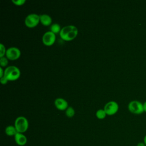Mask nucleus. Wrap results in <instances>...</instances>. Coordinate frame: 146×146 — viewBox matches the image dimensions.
<instances>
[{"label":"nucleus","mask_w":146,"mask_h":146,"mask_svg":"<svg viewBox=\"0 0 146 146\" xmlns=\"http://www.w3.org/2000/svg\"><path fill=\"white\" fill-rule=\"evenodd\" d=\"M78 34V29L74 25H67L62 28L59 33L60 36L64 40L69 41L76 38Z\"/></svg>","instance_id":"f257e3e1"},{"label":"nucleus","mask_w":146,"mask_h":146,"mask_svg":"<svg viewBox=\"0 0 146 146\" xmlns=\"http://www.w3.org/2000/svg\"><path fill=\"white\" fill-rule=\"evenodd\" d=\"M21 75V71L18 67L15 66H9L4 70V76L8 80H15Z\"/></svg>","instance_id":"f03ea898"},{"label":"nucleus","mask_w":146,"mask_h":146,"mask_svg":"<svg viewBox=\"0 0 146 146\" xmlns=\"http://www.w3.org/2000/svg\"><path fill=\"white\" fill-rule=\"evenodd\" d=\"M29 121L26 117L23 116L17 117L14 121V126L19 133H23L29 128Z\"/></svg>","instance_id":"7ed1b4c3"},{"label":"nucleus","mask_w":146,"mask_h":146,"mask_svg":"<svg viewBox=\"0 0 146 146\" xmlns=\"http://www.w3.org/2000/svg\"><path fill=\"white\" fill-rule=\"evenodd\" d=\"M128 110L132 113L140 115L144 111L143 104L138 100H132L128 105Z\"/></svg>","instance_id":"20e7f679"},{"label":"nucleus","mask_w":146,"mask_h":146,"mask_svg":"<svg viewBox=\"0 0 146 146\" xmlns=\"http://www.w3.org/2000/svg\"><path fill=\"white\" fill-rule=\"evenodd\" d=\"M40 22V15L35 13L28 14L25 19L26 26L29 28L35 27Z\"/></svg>","instance_id":"39448f33"},{"label":"nucleus","mask_w":146,"mask_h":146,"mask_svg":"<svg viewBox=\"0 0 146 146\" xmlns=\"http://www.w3.org/2000/svg\"><path fill=\"white\" fill-rule=\"evenodd\" d=\"M103 109L107 115H113L117 112L119 110V105L115 101H110L105 104Z\"/></svg>","instance_id":"423d86ee"},{"label":"nucleus","mask_w":146,"mask_h":146,"mask_svg":"<svg viewBox=\"0 0 146 146\" xmlns=\"http://www.w3.org/2000/svg\"><path fill=\"white\" fill-rule=\"evenodd\" d=\"M21 52L20 50L16 47H10L6 50V56L10 60L18 59L21 56Z\"/></svg>","instance_id":"0eeeda50"},{"label":"nucleus","mask_w":146,"mask_h":146,"mask_svg":"<svg viewBox=\"0 0 146 146\" xmlns=\"http://www.w3.org/2000/svg\"><path fill=\"white\" fill-rule=\"evenodd\" d=\"M56 40L55 34L51 31H46L42 36V42L46 46H50L52 45Z\"/></svg>","instance_id":"6e6552de"},{"label":"nucleus","mask_w":146,"mask_h":146,"mask_svg":"<svg viewBox=\"0 0 146 146\" xmlns=\"http://www.w3.org/2000/svg\"><path fill=\"white\" fill-rule=\"evenodd\" d=\"M54 104L56 108L60 111L66 110L68 107V104L67 100L62 98H56L54 101Z\"/></svg>","instance_id":"1a4fd4ad"},{"label":"nucleus","mask_w":146,"mask_h":146,"mask_svg":"<svg viewBox=\"0 0 146 146\" xmlns=\"http://www.w3.org/2000/svg\"><path fill=\"white\" fill-rule=\"evenodd\" d=\"M14 137L15 143L19 146H24L27 143V138L23 133L17 132Z\"/></svg>","instance_id":"9d476101"},{"label":"nucleus","mask_w":146,"mask_h":146,"mask_svg":"<svg viewBox=\"0 0 146 146\" xmlns=\"http://www.w3.org/2000/svg\"><path fill=\"white\" fill-rule=\"evenodd\" d=\"M40 15V22L44 26H49L52 23V18L48 14H42Z\"/></svg>","instance_id":"9b49d317"},{"label":"nucleus","mask_w":146,"mask_h":146,"mask_svg":"<svg viewBox=\"0 0 146 146\" xmlns=\"http://www.w3.org/2000/svg\"><path fill=\"white\" fill-rule=\"evenodd\" d=\"M5 131L6 134L9 136H14L18 132L15 126L12 125L7 126L5 128Z\"/></svg>","instance_id":"f8f14e48"},{"label":"nucleus","mask_w":146,"mask_h":146,"mask_svg":"<svg viewBox=\"0 0 146 146\" xmlns=\"http://www.w3.org/2000/svg\"><path fill=\"white\" fill-rule=\"evenodd\" d=\"M61 29L62 28L60 25L57 23H54L50 26V31L54 33L55 34L60 33Z\"/></svg>","instance_id":"ddd939ff"},{"label":"nucleus","mask_w":146,"mask_h":146,"mask_svg":"<svg viewBox=\"0 0 146 146\" xmlns=\"http://www.w3.org/2000/svg\"><path fill=\"white\" fill-rule=\"evenodd\" d=\"M107 114L104 109H99L96 112V116L99 119H103L106 117Z\"/></svg>","instance_id":"4468645a"},{"label":"nucleus","mask_w":146,"mask_h":146,"mask_svg":"<svg viewBox=\"0 0 146 146\" xmlns=\"http://www.w3.org/2000/svg\"><path fill=\"white\" fill-rule=\"evenodd\" d=\"M75 110L71 106H68L66 110V115L68 117H72L75 115Z\"/></svg>","instance_id":"2eb2a0df"},{"label":"nucleus","mask_w":146,"mask_h":146,"mask_svg":"<svg viewBox=\"0 0 146 146\" xmlns=\"http://www.w3.org/2000/svg\"><path fill=\"white\" fill-rule=\"evenodd\" d=\"M8 59L6 56H3L0 58V65L1 67H5L8 64Z\"/></svg>","instance_id":"dca6fc26"},{"label":"nucleus","mask_w":146,"mask_h":146,"mask_svg":"<svg viewBox=\"0 0 146 146\" xmlns=\"http://www.w3.org/2000/svg\"><path fill=\"white\" fill-rule=\"evenodd\" d=\"M0 58L5 56L7 49H6L5 46L2 43H0Z\"/></svg>","instance_id":"f3484780"},{"label":"nucleus","mask_w":146,"mask_h":146,"mask_svg":"<svg viewBox=\"0 0 146 146\" xmlns=\"http://www.w3.org/2000/svg\"><path fill=\"white\" fill-rule=\"evenodd\" d=\"M12 2L17 6L23 5L25 2L26 0H12Z\"/></svg>","instance_id":"a211bd4d"},{"label":"nucleus","mask_w":146,"mask_h":146,"mask_svg":"<svg viewBox=\"0 0 146 146\" xmlns=\"http://www.w3.org/2000/svg\"><path fill=\"white\" fill-rule=\"evenodd\" d=\"M8 81H9L8 79H7L5 76H3V77H2V78H0V82H1V83L2 84H6Z\"/></svg>","instance_id":"6ab92c4d"},{"label":"nucleus","mask_w":146,"mask_h":146,"mask_svg":"<svg viewBox=\"0 0 146 146\" xmlns=\"http://www.w3.org/2000/svg\"><path fill=\"white\" fill-rule=\"evenodd\" d=\"M4 76V70L2 67H0V78Z\"/></svg>","instance_id":"aec40b11"},{"label":"nucleus","mask_w":146,"mask_h":146,"mask_svg":"<svg viewBox=\"0 0 146 146\" xmlns=\"http://www.w3.org/2000/svg\"><path fill=\"white\" fill-rule=\"evenodd\" d=\"M136 146H146V145L144 144V143L143 141H141V142H139L137 144Z\"/></svg>","instance_id":"412c9836"},{"label":"nucleus","mask_w":146,"mask_h":146,"mask_svg":"<svg viewBox=\"0 0 146 146\" xmlns=\"http://www.w3.org/2000/svg\"><path fill=\"white\" fill-rule=\"evenodd\" d=\"M143 108H144V111L146 112V101L143 103Z\"/></svg>","instance_id":"4be33fe9"},{"label":"nucleus","mask_w":146,"mask_h":146,"mask_svg":"<svg viewBox=\"0 0 146 146\" xmlns=\"http://www.w3.org/2000/svg\"><path fill=\"white\" fill-rule=\"evenodd\" d=\"M143 142L144 143V144L146 145V135L144 136V138H143Z\"/></svg>","instance_id":"5701e85b"}]
</instances>
